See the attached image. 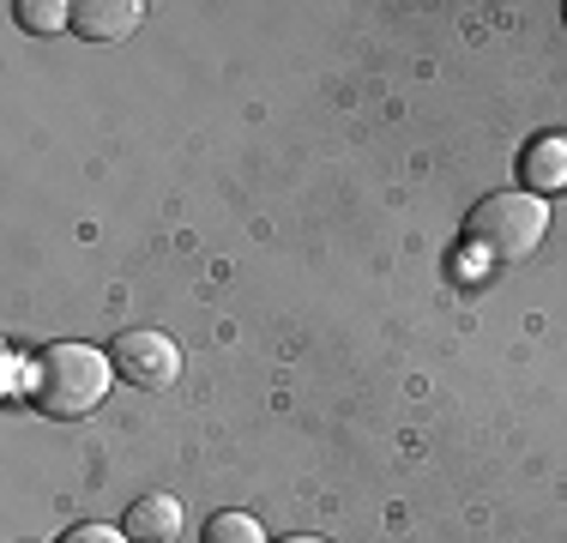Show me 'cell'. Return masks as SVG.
I'll use <instances>...</instances> for the list:
<instances>
[{
  "label": "cell",
  "mask_w": 567,
  "mask_h": 543,
  "mask_svg": "<svg viewBox=\"0 0 567 543\" xmlns=\"http://www.w3.org/2000/svg\"><path fill=\"white\" fill-rule=\"evenodd\" d=\"M127 537H133V543H175V537H182V501H175V495H145V501H133Z\"/></svg>",
  "instance_id": "6"
},
{
  "label": "cell",
  "mask_w": 567,
  "mask_h": 543,
  "mask_svg": "<svg viewBox=\"0 0 567 543\" xmlns=\"http://www.w3.org/2000/svg\"><path fill=\"white\" fill-rule=\"evenodd\" d=\"M110 362H115V375L127 380V387H140V392H164V387H175V375H182V350H175V338L152 332V326L121 332L110 345Z\"/></svg>",
  "instance_id": "3"
},
{
  "label": "cell",
  "mask_w": 567,
  "mask_h": 543,
  "mask_svg": "<svg viewBox=\"0 0 567 543\" xmlns=\"http://www.w3.org/2000/svg\"><path fill=\"white\" fill-rule=\"evenodd\" d=\"M544 229H549L544 199L525 194V187H507V194H489L477 212H471L465 242L477 254H489V260H519V254H532L537 242H544Z\"/></svg>",
  "instance_id": "2"
},
{
  "label": "cell",
  "mask_w": 567,
  "mask_h": 543,
  "mask_svg": "<svg viewBox=\"0 0 567 543\" xmlns=\"http://www.w3.org/2000/svg\"><path fill=\"white\" fill-rule=\"evenodd\" d=\"M561 12H567V7H561Z\"/></svg>",
  "instance_id": "11"
},
{
  "label": "cell",
  "mask_w": 567,
  "mask_h": 543,
  "mask_svg": "<svg viewBox=\"0 0 567 543\" xmlns=\"http://www.w3.org/2000/svg\"><path fill=\"white\" fill-rule=\"evenodd\" d=\"M519 182H525V194H556V187H567V140L561 133H544V140L525 145Z\"/></svg>",
  "instance_id": "5"
},
{
  "label": "cell",
  "mask_w": 567,
  "mask_h": 543,
  "mask_svg": "<svg viewBox=\"0 0 567 543\" xmlns=\"http://www.w3.org/2000/svg\"><path fill=\"white\" fill-rule=\"evenodd\" d=\"M12 12H19V24H24V31H37V37L73 24V7H66V0H19Z\"/></svg>",
  "instance_id": "8"
},
{
  "label": "cell",
  "mask_w": 567,
  "mask_h": 543,
  "mask_svg": "<svg viewBox=\"0 0 567 543\" xmlns=\"http://www.w3.org/2000/svg\"><path fill=\"white\" fill-rule=\"evenodd\" d=\"M278 543H327V537H278Z\"/></svg>",
  "instance_id": "10"
},
{
  "label": "cell",
  "mask_w": 567,
  "mask_h": 543,
  "mask_svg": "<svg viewBox=\"0 0 567 543\" xmlns=\"http://www.w3.org/2000/svg\"><path fill=\"white\" fill-rule=\"evenodd\" d=\"M115 362L91 345H49L31 357V404L43 417H91L110 399Z\"/></svg>",
  "instance_id": "1"
},
{
  "label": "cell",
  "mask_w": 567,
  "mask_h": 543,
  "mask_svg": "<svg viewBox=\"0 0 567 543\" xmlns=\"http://www.w3.org/2000/svg\"><path fill=\"white\" fill-rule=\"evenodd\" d=\"M66 543H133V537L115 532V525H79V532H66Z\"/></svg>",
  "instance_id": "9"
},
{
  "label": "cell",
  "mask_w": 567,
  "mask_h": 543,
  "mask_svg": "<svg viewBox=\"0 0 567 543\" xmlns=\"http://www.w3.org/2000/svg\"><path fill=\"white\" fill-rule=\"evenodd\" d=\"M206 543H272V537H266V525L254 513H212Z\"/></svg>",
  "instance_id": "7"
},
{
  "label": "cell",
  "mask_w": 567,
  "mask_h": 543,
  "mask_svg": "<svg viewBox=\"0 0 567 543\" xmlns=\"http://www.w3.org/2000/svg\"><path fill=\"white\" fill-rule=\"evenodd\" d=\"M145 19L140 0H85V7H73V31L85 37V43H121V37H133Z\"/></svg>",
  "instance_id": "4"
}]
</instances>
